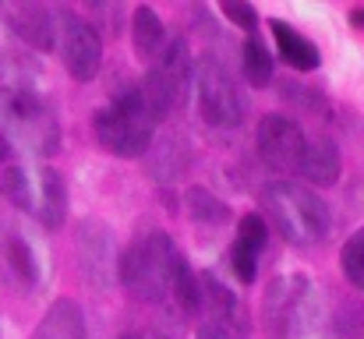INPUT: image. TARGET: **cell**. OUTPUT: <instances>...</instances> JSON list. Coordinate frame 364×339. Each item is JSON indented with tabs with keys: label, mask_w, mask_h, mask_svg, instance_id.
Segmentation results:
<instances>
[{
	"label": "cell",
	"mask_w": 364,
	"mask_h": 339,
	"mask_svg": "<svg viewBox=\"0 0 364 339\" xmlns=\"http://www.w3.org/2000/svg\"><path fill=\"white\" fill-rule=\"evenodd\" d=\"M198 339H230V336H227V329H220L216 322H209V325L198 329Z\"/></svg>",
	"instance_id": "cell-22"
},
{
	"label": "cell",
	"mask_w": 364,
	"mask_h": 339,
	"mask_svg": "<svg viewBox=\"0 0 364 339\" xmlns=\"http://www.w3.org/2000/svg\"><path fill=\"white\" fill-rule=\"evenodd\" d=\"M0 191L11 198V205H18L21 212H32V198H36V177L21 166H7L0 177Z\"/></svg>",
	"instance_id": "cell-19"
},
{
	"label": "cell",
	"mask_w": 364,
	"mask_h": 339,
	"mask_svg": "<svg viewBox=\"0 0 364 339\" xmlns=\"http://www.w3.org/2000/svg\"><path fill=\"white\" fill-rule=\"evenodd\" d=\"M195 96H198V113L213 127H237L244 120L241 85L230 75V68L213 53L195 60Z\"/></svg>",
	"instance_id": "cell-7"
},
{
	"label": "cell",
	"mask_w": 364,
	"mask_h": 339,
	"mask_svg": "<svg viewBox=\"0 0 364 339\" xmlns=\"http://www.w3.org/2000/svg\"><path fill=\"white\" fill-rule=\"evenodd\" d=\"M92 131H96V141L110 156L134 159V156H145L152 149V141H156V117L149 110L141 89L127 85L96 113Z\"/></svg>",
	"instance_id": "cell-3"
},
{
	"label": "cell",
	"mask_w": 364,
	"mask_h": 339,
	"mask_svg": "<svg viewBox=\"0 0 364 339\" xmlns=\"http://www.w3.org/2000/svg\"><path fill=\"white\" fill-rule=\"evenodd\" d=\"M32 339H85V315L75 301L60 297L50 304V311L39 318Z\"/></svg>",
	"instance_id": "cell-15"
},
{
	"label": "cell",
	"mask_w": 364,
	"mask_h": 339,
	"mask_svg": "<svg viewBox=\"0 0 364 339\" xmlns=\"http://www.w3.org/2000/svg\"><path fill=\"white\" fill-rule=\"evenodd\" d=\"M255 149H258V159L269 170L297 173L301 159H304V149H308V134L301 131L297 120H290L283 113H265L258 120V131H255Z\"/></svg>",
	"instance_id": "cell-8"
},
{
	"label": "cell",
	"mask_w": 364,
	"mask_h": 339,
	"mask_svg": "<svg viewBox=\"0 0 364 339\" xmlns=\"http://www.w3.org/2000/svg\"><path fill=\"white\" fill-rule=\"evenodd\" d=\"M11 152H14V145L0 134V163H7V159H11Z\"/></svg>",
	"instance_id": "cell-23"
},
{
	"label": "cell",
	"mask_w": 364,
	"mask_h": 339,
	"mask_svg": "<svg viewBox=\"0 0 364 339\" xmlns=\"http://www.w3.org/2000/svg\"><path fill=\"white\" fill-rule=\"evenodd\" d=\"M340 170H343V156H340V145L326 134L318 138H308V149H304V159H301V177L315 188H333L340 181Z\"/></svg>",
	"instance_id": "cell-11"
},
{
	"label": "cell",
	"mask_w": 364,
	"mask_h": 339,
	"mask_svg": "<svg viewBox=\"0 0 364 339\" xmlns=\"http://www.w3.org/2000/svg\"><path fill=\"white\" fill-rule=\"evenodd\" d=\"M121 339H141V336H121Z\"/></svg>",
	"instance_id": "cell-25"
},
{
	"label": "cell",
	"mask_w": 364,
	"mask_h": 339,
	"mask_svg": "<svg viewBox=\"0 0 364 339\" xmlns=\"http://www.w3.org/2000/svg\"><path fill=\"white\" fill-rule=\"evenodd\" d=\"M315 294L308 276H279L269 283L262 301V325L269 339H301L311 329Z\"/></svg>",
	"instance_id": "cell-6"
},
{
	"label": "cell",
	"mask_w": 364,
	"mask_h": 339,
	"mask_svg": "<svg viewBox=\"0 0 364 339\" xmlns=\"http://www.w3.org/2000/svg\"><path fill=\"white\" fill-rule=\"evenodd\" d=\"M181 265H184V254L173 244V237L163 230H145L124 247L117 272L131 297H138L141 304L163 308V304H173V283H177Z\"/></svg>",
	"instance_id": "cell-1"
},
{
	"label": "cell",
	"mask_w": 364,
	"mask_h": 339,
	"mask_svg": "<svg viewBox=\"0 0 364 339\" xmlns=\"http://www.w3.org/2000/svg\"><path fill=\"white\" fill-rule=\"evenodd\" d=\"M350 21H354L358 28H364V11L361 7H354V11H350Z\"/></svg>",
	"instance_id": "cell-24"
},
{
	"label": "cell",
	"mask_w": 364,
	"mask_h": 339,
	"mask_svg": "<svg viewBox=\"0 0 364 339\" xmlns=\"http://www.w3.org/2000/svg\"><path fill=\"white\" fill-rule=\"evenodd\" d=\"M0 134L36 156H53L60 149V124L50 103L32 89L0 85Z\"/></svg>",
	"instance_id": "cell-4"
},
{
	"label": "cell",
	"mask_w": 364,
	"mask_h": 339,
	"mask_svg": "<svg viewBox=\"0 0 364 339\" xmlns=\"http://www.w3.org/2000/svg\"><path fill=\"white\" fill-rule=\"evenodd\" d=\"M0 254H4L11 276L25 290H32L39 283V258H36V251H32V244H28V237L21 230H14V226H4L0 230Z\"/></svg>",
	"instance_id": "cell-13"
},
{
	"label": "cell",
	"mask_w": 364,
	"mask_h": 339,
	"mask_svg": "<svg viewBox=\"0 0 364 339\" xmlns=\"http://www.w3.org/2000/svg\"><path fill=\"white\" fill-rule=\"evenodd\" d=\"M340 265H343L347 283L364 290V226L347 237V244H343V251H340Z\"/></svg>",
	"instance_id": "cell-20"
},
{
	"label": "cell",
	"mask_w": 364,
	"mask_h": 339,
	"mask_svg": "<svg viewBox=\"0 0 364 339\" xmlns=\"http://www.w3.org/2000/svg\"><path fill=\"white\" fill-rule=\"evenodd\" d=\"M0 14L21 43H28L36 50L57 46V14L50 7H43V4H7V7H0Z\"/></svg>",
	"instance_id": "cell-10"
},
{
	"label": "cell",
	"mask_w": 364,
	"mask_h": 339,
	"mask_svg": "<svg viewBox=\"0 0 364 339\" xmlns=\"http://www.w3.org/2000/svg\"><path fill=\"white\" fill-rule=\"evenodd\" d=\"M191 82H195V60H191L188 39L173 36V39H166V46L159 50V57L152 60L149 75L138 85L152 117H156V124H163L170 113L188 103Z\"/></svg>",
	"instance_id": "cell-5"
},
{
	"label": "cell",
	"mask_w": 364,
	"mask_h": 339,
	"mask_svg": "<svg viewBox=\"0 0 364 339\" xmlns=\"http://www.w3.org/2000/svg\"><path fill=\"white\" fill-rule=\"evenodd\" d=\"M131 43H134V50L141 53V57H149V60H156L159 57V50L166 46V28H163V18L152 11V7H134V14H131Z\"/></svg>",
	"instance_id": "cell-16"
},
{
	"label": "cell",
	"mask_w": 364,
	"mask_h": 339,
	"mask_svg": "<svg viewBox=\"0 0 364 339\" xmlns=\"http://www.w3.org/2000/svg\"><path fill=\"white\" fill-rule=\"evenodd\" d=\"M60 21V57H64V68L75 82H92L100 75V64H103V39L96 32V25L82 14H75L71 7H64L57 14Z\"/></svg>",
	"instance_id": "cell-9"
},
{
	"label": "cell",
	"mask_w": 364,
	"mask_h": 339,
	"mask_svg": "<svg viewBox=\"0 0 364 339\" xmlns=\"http://www.w3.org/2000/svg\"><path fill=\"white\" fill-rule=\"evenodd\" d=\"M272 39H276V53L290 64V68H297V71H315L318 64H322V53H318V46L304 36V32H297L290 21H276L272 18Z\"/></svg>",
	"instance_id": "cell-14"
},
{
	"label": "cell",
	"mask_w": 364,
	"mask_h": 339,
	"mask_svg": "<svg viewBox=\"0 0 364 339\" xmlns=\"http://www.w3.org/2000/svg\"><path fill=\"white\" fill-rule=\"evenodd\" d=\"M188 216L202 226H220L230 220V209L216 195H209L205 188H191L188 191Z\"/></svg>",
	"instance_id": "cell-18"
},
{
	"label": "cell",
	"mask_w": 364,
	"mask_h": 339,
	"mask_svg": "<svg viewBox=\"0 0 364 339\" xmlns=\"http://www.w3.org/2000/svg\"><path fill=\"white\" fill-rule=\"evenodd\" d=\"M262 209L265 223L276 226V233L294 247H315L329 233V205L301 181H272L262 188Z\"/></svg>",
	"instance_id": "cell-2"
},
{
	"label": "cell",
	"mask_w": 364,
	"mask_h": 339,
	"mask_svg": "<svg viewBox=\"0 0 364 339\" xmlns=\"http://www.w3.org/2000/svg\"><path fill=\"white\" fill-rule=\"evenodd\" d=\"M241 68H244V78L247 85L255 89H265L272 82V53L265 50V43L258 36H247L241 46Z\"/></svg>",
	"instance_id": "cell-17"
},
{
	"label": "cell",
	"mask_w": 364,
	"mask_h": 339,
	"mask_svg": "<svg viewBox=\"0 0 364 339\" xmlns=\"http://www.w3.org/2000/svg\"><path fill=\"white\" fill-rule=\"evenodd\" d=\"M32 216L46 230H60L68 220V188L57 170H39L36 173V198H32Z\"/></svg>",
	"instance_id": "cell-12"
},
{
	"label": "cell",
	"mask_w": 364,
	"mask_h": 339,
	"mask_svg": "<svg viewBox=\"0 0 364 339\" xmlns=\"http://www.w3.org/2000/svg\"><path fill=\"white\" fill-rule=\"evenodd\" d=\"M220 11L237 25V28H244L247 36H255V25H258V11L251 7V4H241V0H227V4H220Z\"/></svg>",
	"instance_id": "cell-21"
}]
</instances>
